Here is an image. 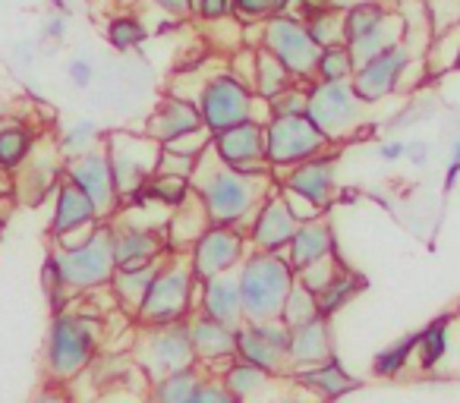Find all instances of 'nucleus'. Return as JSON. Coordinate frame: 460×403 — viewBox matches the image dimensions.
<instances>
[{
    "instance_id": "1",
    "label": "nucleus",
    "mask_w": 460,
    "mask_h": 403,
    "mask_svg": "<svg viewBox=\"0 0 460 403\" xmlns=\"http://www.w3.org/2000/svg\"><path fill=\"white\" fill-rule=\"evenodd\" d=\"M190 186L205 202L211 224H230L246 233L262 198L275 189V173H243L224 164L215 148H205L190 173Z\"/></svg>"
},
{
    "instance_id": "2",
    "label": "nucleus",
    "mask_w": 460,
    "mask_h": 403,
    "mask_svg": "<svg viewBox=\"0 0 460 403\" xmlns=\"http://www.w3.org/2000/svg\"><path fill=\"white\" fill-rule=\"evenodd\" d=\"M117 271L114 243H111V224L98 221L95 231L76 246H58L48 258V277L58 290L70 293H89L111 284Z\"/></svg>"
},
{
    "instance_id": "3",
    "label": "nucleus",
    "mask_w": 460,
    "mask_h": 403,
    "mask_svg": "<svg viewBox=\"0 0 460 403\" xmlns=\"http://www.w3.org/2000/svg\"><path fill=\"white\" fill-rule=\"evenodd\" d=\"M240 296H243L246 321L281 319L284 300L296 284V271L284 252H246L237 268Z\"/></svg>"
},
{
    "instance_id": "4",
    "label": "nucleus",
    "mask_w": 460,
    "mask_h": 403,
    "mask_svg": "<svg viewBox=\"0 0 460 403\" xmlns=\"http://www.w3.org/2000/svg\"><path fill=\"white\" fill-rule=\"evenodd\" d=\"M199 277L190 265V252H167L161 262L158 275H155L152 287H148L146 300H142L136 321L139 325H167V321H186L196 312L199 300Z\"/></svg>"
},
{
    "instance_id": "5",
    "label": "nucleus",
    "mask_w": 460,
    "mask_h": 403,
    "mask_svg": "<svg viewBox=\"0 0 460 403\" xmlns=\"http://www.w3.org/2000/svg\"><path fill=\"white\" fill-rule=\"evenodd\" d=\"M102 321L85 312H58L45 344V369L54 381H73L95 359Z\"/></svg>"
},
{
    "instance_id": "6",
    "label": "nucleus",
    "mask_w": 460,
    "mask_h": 403,
    "mask_svg": "<svg viewBox=\"0 0 460 403\" xmlns=\"http://www.w3.org/2000/svg\"><path fill=\"white\" fill-rule=\"evenodd\" d=\"M369 104L353 92L350 79L341 83H325L315 79L306 89V114L313 117L315 127L325 133L328 142H347L363 127V117Z\"/></svg>"
},
{
    "instance_id": "7",
    "label": "nucleus",
    "mask_w": 460,
    "mask_h": 403,
    "mask_svg": "<svg viewBox=\"0 0 460 403\" xmlns=\"http://www.w3.org/2000/svg\"><path fill=\"white\" fill-rule=\"evenodd\" d=\"M161 148L164 145L148 133H129V129H111V133H104V152L111 158L114 183L123 202L139 196L148 180L155 177Z\"/></svg>"
},
{
    "instance_id": "8",
    "label": "nucleus",
    "mask_w": 460,
    "mask_h": 403,
    "mask_svg": "<svg viewBox=\"0 0 460 403\" xmlns=\"http://www.w3.org/2000/svg\"><path fill=\"white\" fill-rule=\"evenodd\" d=\"M196 104H199V114H202L205 129H211V136L234 127V123L259 120L256 114L259 95L252 92L250 83H243V79L234 76L230 70L215 73V76L205 79V85L196 95Z\"/></svg>"
},
{
    "instance_id": "9",
    "label": "nucleus",
    "mask_w": 460,
    "mask_h": 403,
    "mask_svg": "<svg viewBox=\"0 0 460 403\" xmlns=\"http://www.w3.org/2000/svg\"><path fill=\"white\" fill-rule=\"evenodd\" d=\"M133 363L148 381H158L167 372H177L183 365L196 363L192 337L186 321H167V325H142V334L136 340Z\"/></svg>"
},
{
    "instance_id": "10",
    "label": "nucleus",
    "mask_w": 460,
    "mask_h": 403,
    "mask_svg": "<svg viewBox=\"0 0 460 403\" xmlns=\"http://www.w3.org/2000/svg\"><path fill=\"white\" fill-rule=\"evenodd\" d=\"M332 142L325 139L309 114H271L265 123V158L275 171L300 164L306 158L328 152Z\"/></svg>"
},
{
    "instance_id": "11",
    "label": "nucleus",
    "mask_w": 460,
    "mask_h": 403,
    "mask_svg": "<svg viewBox=\"0 0 460 403\" xmlns=\"http://www.w3.org/2000/svg\"><path fill=\"white\" fill-rule=\"evenodd\" d=\"M262 48L269 54H275L284 66L290 70V76L296 83H306L315 73V60H319V41L309 35L306 22L300 16L290 13H271L262 26Z\"/></svg>"
},
{
    "instance_id": "12",
    "label": "nucleus",
    "mask_w": 460,
    "mask_h": 403,
    "mask_svg": "<svg viewBox=\"0 0 460 403\" xmlns=\"http://www.w3.org/2000/svg\"><path fill=\"white\" fill-rule=\"evenodd\" d=\"M64 177L73 180V183H76L79 189H83L85 196L95 202L98 218H102V221L104 218L111 221L117 212H120L123 198H120V192H117L114 171H111V158H108V152H104V142L66 161Z\"/></svg>"
},
{
    "instance_id": "13",
    "label": "nucleus",
    "mask_w": 460,
    "mask_h": 403,
    "mask_svg": "<svg viewBox=\"0 0 460 403\" xmlns=\"http://www.w3.org/2000/svg\"><path fill=\"white\" fill-rule=\"evenodd\" d=\"M246 258V233L230 224H208L190 246V265L199 281H208L224 271H237Z\"/></svg>"
},
{
    "instance_id": "14",
    "label": "nucleus",
    "mask_w": 460,
    "mask_h": 403,
    "mask_svg": "<svg viewBox=\"0 0 460 403\" xmlns=\"http://www.w3.org/2000/svg\"><path fill=\"white\" fill-rule=\"evenodd\" d=\"M288 346H290V328L281 319L243 321L237 328V356L259 365V369L271 372V375L290 369Z\"/></svg>"
},
{
    "instance_id": "15",
    "label": "nucleus",
    "mask_w": 460,
    "mask_h": 403,
    "mask_svg": "<svg viewBox=\"0 0 460 403\" xmlns=\"http://www.w3.org/2000/svg\"><path fill=\"white\" fill-rule=\"evenodd\" d=\"M211 148L224 164L243 173H275L271 161L265 158V123L243 120L211 136Z\"/></svg>"
},
{
    "instance_id": "16",
    "label": "nucleus",
    "mask_w": 460,
    "mask_h": 403,
    "mask_svg": "<svg viewBox=\"0 0 460 403\" xmlns=\"http://www.w3.org/2000/svg\"><path fill=\"white\" fill-rule=\"evenodd\" d=\"M111 243H114L117 268H136L161 258L167 250V231L155 224H142L127 215H114L111 218Z\"/></svg>"
},
{
    "instance_id": "17",
    "label": "nucleus",
    "mask_w": 460,
    "mask_h": 403,
    "mask_svg": "<svg viewBox=\"0 0 460 403\" xmlns=\"http://www.w3.org/2000/svg\"><path fill=\"white\" fill-rule=\"evenodd\" d=\"M407 64H413V48H410L407 41H401V45L376 54L372 60H366V64H359L357 70H353V79H350L353 92L372 108V104L388 98L391 92L401 85V76H403V70H407Z\"/></svg>"
},
{
    "instance_id": "18",
    "label": "nucleus",
    "mask_w": 460,
    "mask_h": 403,
    "mask_svg": "<svg viewBox=\"0 0 460 403\" xmlns=\"http://www.w3.org/2000/svg\"><path fill=\"white\" fill-rule=\"evenodd\" d=\"M296 227H300V221L290 212L288 198L281 196V189H271L262 198V206L256 208L250 227H246V243H252V250L284 252L294 240Z\"/></svg>"
},
{
    "instance_id": "19",
    "label": "nucleus",
    "mask_w": 460,
    "mask_h": 403,
    "mask_svg": "<svg viewBox=\"0 0 460 403\" xmlns=\"http://www.w3.org/2000/svg\"><path fill=\"white\" fill-rule=\"evenodd\" d=\"M186 325H190L196 363L224 369L230 359H237V328L224 325V321L211 319V315L199 312V309L186 319Z\"/></svg>"
},
{
    "instance_id": "20",
    "label": "nucleus",
    "mask_w": 460,
    "mask_h": 403,
    "mask_svg": "<svg viewBox=\"0 0 460 403\" xmlns=\"http://www.w3.org/2000/svg\"><path fill=\"white\" fill-rule=\"evenodd\" d=\"M281 186L300 192L309 202H315L322 212H328L334 202V186H338V161L325 152L300 161V164L288 167V177L281 180Z\"/></svg>"
},
{
    "instance_id": "21",
    "label": "nucleus",
    "mask_w": 460,
    "mask_h": 403,
    "mask_svg": "<svg viewBox=\"0 0 460 403\" xmlns=\"http://www.w3.org/2000/svg\"><path fill=\"white\" fill-rule=\"evenodd\" d=\"M199 312L211 315V319L224 321L230 328H240L246 321L243 312V296H240L237 271H224L208 281H199Z\"/></svg>"
},
{
    "instance_id": "22",
    "label": "nucleus",
    "mask_w": 460,
    "mask_h": 403,
    "mask_svg": "<svg viewBox=\"0 0 460 403\" xmlns=\"http://www.w3.org/2000/svg\"><path fill=\"white\" fill-rule=\"evenodd\" d=\"M98 208L73 180L60 177V183L54 186V215H51V237H64L79 227L98 224Z\"/></svg>"
},
{
    "instance_id": "23",
    "label": "nucleus",
    "mask_w": 460,
    "mask_h": 403,
    "mask_svg": "<svg viewBox=\"0 0 460 403\" xmlns=\"http://www.w3.org/2000/svg\"><path fill=\"white\" fill-rule=\"evenodd\" d=\"M199 127H205L202 114H199V104L183 95H167L155 104L152 117H148V123H146V133L155 136V139L164 145V142L177 139V136L190 133V129H199Z\"/></svg>"
},
{
    "instance_id": "24",
    "label": "nucleus",
    "mask_w": 460,
    "mask_h": 403,
    "mask_svg": "<svg viewBox=\"0 0 460 403\" xmlns=\"http://www.w3.org/2000/svg\"><path fill=\"white\" fill-rule=\"evenodd\" d=\"M290 372L300 365H313L332 356V328H328L325 315H313V319L290 325Z\"/></svg>"
},
{
    "instance_id": "25",
    "label": "nucleus",
    "mask_w": 460,
    "mask_h": 403,
    "mask_svg": "<svg viewBox=\"0 0 460 403\" xmlns=\"http://www.w3.org/2000/svg\"><path fill=\"white\" fill-rule=\"evenodd\" d=\"M334 252V231L325 218H313V221H300L294 240L288 243L284 256L294 265V271L306 268V265L319 262V258L332 256Z\"/></svg>"
},
{
    "instance_id": "26",
    "label": "nucleus",
    "mask_w": 460,
    "mask_h": 403,
    "mask_svg": "<svg viewBox=\"0 0 460 403\" xmlns=\"http://www.w3.org/2000/svg\"><path fill=\"white\" fill-rule=\"evenodd\" d=\"M211 224L208 212H205V202L199 198V192L192 189L190 196L180 202L177 208L167 218V250L173 252H190V246L199 240V233Z\"/></svg>"
},
{
    "instance_id": "27",
    "label": "nucleus",
    "mask_w": 460,
    "mask_h": 403,
    "mask_svg": "<svg viewBox=\"0 0 460 403\" xmlns=\"http://www.w3.org/2000/svg\"><path fill=\"white\" fill-rule=\"evenodd\" d=\"M60 161H64V158H60L58 148H51V154H48L45 161H41V154L32 148V154H29V158L22 161L20 173H16V180H13L16 196L39 202L41 196L54 192V186L60 183V177H58V164H60Z\"/></svg>"
},
{
    "instance_id": "28",
    "label": "nucleus",
    "mask_w": 460,
    "mask_h": 403,
    "mask_svg": "<svg viewBox=\"0 0 460 403\" xmlns=\"http://www.w3.org/2000/svg\"><path fill=\"white\" fill-rule=\"evenodd\" d=\"M294 378L303 388H309L319 397H344L357 388V378H350V372L334 356L322 359V363H313V365H300V369H294Z\"/></svg>"
},
{
    "instance_id": "29",
    "label": "nucleus",
    "mask_w": 460,
    "mask_h": 403,
    "mask_svg": "<svg viewBox=\"0 0 460 403\" xmlns=\"http://www.w3.org/2000/svg\"><path fill=\"white\" fill-rule=\"evenodd\" d=\"M164 256L155 258V262L136 265V268H117L114 271V277H111V290H114L117 302H120L127 312H133V315L139 312L142 300H146V293H148V287H152V281H155V275H158Z\"/></svg>"
},
{
    "instance_id": "30",
    "label": "nucleus",
    "mask_w": 460,
    "mask_h": 403,
    "mask_svg": "<svg viewBox=\"0 0 460 403\" xmlns=\"http://www.w3.org/2000/svg\"><path fill=\"white\" fill-rule=\"evenodd\" d=\"M403 35H407V22H403V16H397L394 10H391L378 26H372L369 32L359 35V39L347 41V48H350V54H353V64L359 66V64H366V60L376 57V54L401 45Z\"/></svg>"
},
{
    "instance_id": "31",
    "label": "nucleus",
    "mask_w": 460,
    "mask_h": 403,
    "mask_svg": "<svg viewBox=\"0 0 460 403\" xmlns=\"http://www.w3.org/2000/svg\"><path fill=\"white\" fill-rule=\"evenodd\" d=\"M221 381L227 384V390L234 394V400H250V397H262L265 390L271 388L275 375L237 356V359H230V363L224 365Z\"/></svg>"
},
{
    "instance_id": "32",
    "label": "nucleus",
    "mask_w": 460,
    "mask_h": 403,
    "mask_svg": "<svg viewBox=\"0 0 460 403\" xmlns=\"http://www.w3.org/2000/svg\"><path fill=\"white\" fill-rule=\"evenodd\" d=\"M35 148V133L26 123L16 120H0V171H20L22 161L32 154Z\"/></svg>"
},
{
    "instance_id": "33",
    "label": "nucleus",
    "mask_w": 460,
    "mask_h": 403,
    "mask_svg": "<svg viewBox=\"0 0 460 403\" xmlns=\"http://www.w3.org/2000/svg\"><path fill=\"white\" fill-rule=\"evenodd\" d=\"M359 290H363V277L353 275L350 268H341L338 275L315 293V300H319V315H325V319L338 315L341 309H347L353 300H357Z\"/></svg>"
},
{
    "instance_id": "34",
    "label": "nucleus",
    "mask_w": 460,
    "mask_h": 403,
    "mask_svg": "<svg viewBox=\"0 0 460 403\" xmlns=\"http://www.w3.org/2000/svg\"><path fill=\"white\" fill-rule=\"evenodd\" d=\"M447 344H451V315H441V319L429 321L420 334H416V359H420L422 369H435V365L445 359Z\"/></svg>"
},
{
    "instance_id": "35",
    "label": "nucleus",
    "mask_w": 460,
    "mask_h": 403,
    "mask_svg": "<svg viewBox=\"0 0 460 403\" xmlns=\"http://www.w3.org/2000/svg\"><path fill=\"white\" fill-rule=\"evenodd\" d=\"M199 384H202V375H199V365L192 363L152 381V397L161 403H192V394H196Z\"/></svg>"
},
{
    "instance_id": "36",
    "label": "nucleus",
    "mask_w": 460,
    "mask_h": 403,
    "mask_svg": "<svg viewBox=\"0 0 460 403\" xmlns=\"http://www.w3.org/2000/svg\"><path fill=\"white\" fill-rule=\"evenodd\" d=\"M290 83H296V79L290 76L288 66H284L275 54H269L265 48H259L256 51V70H252V92H256L259 98H271L281 89H288Z\"/></svg>"
},
{
    "instance_id": "37",
    "label": "nucleus",
    "mask_w": 460,
    "mask_h": 403,
    "mask_svg": "<svg viewBox=\"0 0 460 403\" xmlns=\"http://www.w3.org/2000/svg\"><path fill=\"white\" fill-rule=\"evenodd\" d=\"M353 54L347 48V41H338V45H325L319 51V60H315V79H325V83H341V79H353Z\"/></svg>"
},
{
    "instance_id": "38",
    "label": "nucleus",
    "mask_w": 460,
    "mask_h": 403,
    "mask_svg": "<svg viewBox=\"0 0 460 403\" xmlns=\"http://www.w3.org/2000/svg\"><path fill=\"white\" fill-rule=\"evenodd\" d=\"M192 192V186H190V177H183V173H161V171H155V177L146 183V189H142V196H148V198H155L158 206H164V208H177L180 202H183L186 196Z\"/></svg>"
},
{
    "instance_id": "39",
    "label": "nucleus",
    "mask_w": 460,
    "mask_h": 403,
    "mask_svg": "<svg viewBox=\"0 0 460 403\" xmlns=\"http://www.w3.org/2000/svg\"><path fill=\"white\" fill-rule=\"evenodd\" d=\"M104 142V129L95 120H76L73 127L64 129V136L58 139V152L64 161L76 158V154L89 152V148L102 145Z\"/></svg>"
},
{
    "instance_id": "40",
    "label": "nucleus",
    "mask_w": 460,
    "mask_h": 403,
    "mask_svg": "<svg viewBox=\"0 0 460 403\" xmlns=\"http://www.w3.org/2000/svg\"><path fill=\"white\" fill-rule=\"evenodd\" d=\"M391 10L385 7L382 0H357L353 7L344 10V41H353V39H359V35H366Z\"/></svg>"
},
{
    "instance_id": "41",
    "label": "nucleus",
    "mask_w": 460,
    "mask_h": 403,
    "mask_svg": "<svg viewBox=\"0 0 460 403\" xmlns=\"http://www.w3.org/2000/svg\"><path fill=\"white\" fill-rule=\"evenodd\" d=\"M413 356H416V334H407V337L388 344L382 353H376L372 372H376L378 378H397L403 369H407Z\"/></svg>"
},
{
    "instance_id": "42",
    "label": "nucleus",
    "mask_w": 460,
    "mask_h": 403,
    "mask_svg": "<svg viewBox=\"0 0 460 403\" xmlns=\"http://www.w3.org/2000/svg\"><path fill=\"white\" fill-rule=\"evenodd\" d=\"M303 22H306L309 35H313L315 41H319V48L325 45H338V41H344V13L334 7H315L313 13L300 16Z\"/></svg>"
},
{
    "instance_id": "43",
    "label": "nucleus",
    "mask_w": 460,
    "mask_h": 403,
    "mask_svg": "<svg viewBox=\"0 0 460 403\" xmlns=\"http://www.w3.org/2000/svg\"><path fill=\"white\" fill-rule=\"evenodd\" d=\"M313 315H319V300H315V293L306 287V284L296 281L294 287H290L288 300H284L281 321L290 328V325H300V321L313 319Z\"/></svg>"
},
{
    "instance_id": "44",
    "label": "nucleus",
    "mask_w": 460,
    "mask_h": 403,
    "mask_svg": "<svg viewBox=\"0 0 460 403\" xmlns=\"http://www.w3.org/2000/svg\"><path fill=\"white\" fill-rule=\"evenodd\" d=\"M146 39H148V29L142 26V20H136V16L127 13L108 22V41L117 51H136Z\"/></svg>"
},
{
    "instance_id": "45",
    "label": "nucleus",
    "mask_w": 460,
    "mask_h": 403,
    "mask_svg": "<svg viewBox=\"0 0 460 403\" xmlns=\"http://www.w3.org/2000/svg\"><path fill=\"white\" fill-rule=\"evenodd\" d=\"M341 268H344V265H341L338 256L332 252V256L319 258V262H313V265H306V268L296 271V281H303L309 290H313V293H319V290L325 287V284L332 281V277L338 275Z\"/></svg>"
},
{
    "instance_id": "46",
    "label": "nucleus",
    "mask_w": 460,
    "mask_h": 403,
    "mask_svg": "<svg viewBox=\"0 0 460 403\" xmlns=\"http://www.w3.org/2000/svg\"><path fill=\"white\" fill-rule=\"evenodd\" d=\"M265 101H269L271 114H306V89H303V83H290L288 89L265 98Z\"/></svg>"
},
{
    "instance_id": "47",
    "label": "nucleus",
    "mask_w": 460,
    "mask_h": 403,
    "mask_svg": "<svg viewBox=\"0 0 460 403\" xmlns=\"http://www.w3.org/2000/svg\"><path fill=\"white\" fill-rule=\"evenodd\" d=\"M211 145V129L199 127V129H190V133L177 136V139L164 142L167 152H177V154H186V158H199L205 148Z\"/></svg>"
},
{
    "instance_id": "48",
    "label": "nucleus",
    "mask_w": 460,
    "mask_h": 403,
    "mask_svg": "<svg viewBox=\"0 0 460 403\" xmlns=\"http://www.w3.org/2000/svg\"><path fill=\"white\" fill-rule=\"evenodd\" d=\"M192 403H234V394L227 390V384L221 378H202V384L192 394Z\"/></svg>"
},
{
    "instance_id": "49",
    "label": "nucleus",
    "mask_w": 460,
    "mask_h": 403,
    "mask_svg": "<svg viewBox=\"0 0 460 403\" xmlns=\"http://www.w3.org/2000/svg\"><path fill=\"white\" fill-rule=\"evenodd\" d=\"M234 13L243 22H256V20H269L275 13V0H234Z\"/></svg>"
},
{
    "instance_id": "50",
    "label": "nucleus",
    "mask_w": 460,
    "mask_h": 403,
    "mask_svg": "<svg viewBox=\"0 0 460 403\" xmlns=\"http://www.w3.org/2000/svg\"><path fill=\"white\" fill-rule=\"evenodd\" d=\"M278 189H281V196L288 198V206H290V212L296 215V221H313V218H322V215H325L315 202H309V198L300 196V192L284 189V186H278Z\"/></svg>"
},
{
    "instance_id": "51",
    "label": "nucleus",
    "mask_w": 460,
    "mask_h": 403,
    "mask_svg": "<svg viewBox=\"0 0 460 403\" xmlns=\"http://www.w3.org/2000/svg\"><path fill=\"white\" fill-rule=\"evenodd\" d=\"M192 13L199 20H227L234 13V0H192Z\"/></svg>"
},
{
    "instance_id": "52",
    "label": "nucleus",
    "mask_w": 460,
    "mask_h": 403,
    "mask_svg": "<svg viewBox=\"0 0 460 403\" xmlns=\"http://www.w3.org/2000/svg\"><path fill=\"white\" fill-rule=\"evenodd\" d=\"M92 76H95V70H92V60L76 57V60H70V64H66V79H70V85H76V89H89Z\"/></svg>"
},
{
    "instance_id": "53",
    "label": "nucleus",
    "mask_w": 460,
    "mask_h": 403,
    "mask_svg": "<svg viewBox=\"0 0 460 403\" xmlns=\"http://www.w3.org/2000/svg\"><path fill=\"white\" fill-rule=\"evenodd\" d=\"M457 180H460V139H454L451 152H447V167H445V192H451Z\"/></svg>"
},
{
    "instance_id": "54",
    "label": "nucleus",
    "mask_w": 460,
    "mask_h": 403,
    "mask_svg": "<svg viewBox=\"0 0 460 403\" xmlns=\"http://www.w3.org/2000/svg\"><path fill=\"white\" fill-rule=\"evenodd\" d=\"M152 7H158L161 13L173 16V20H186L192 13V0H152Z\"/></svg>"
},
{
    "instance_id": "55",
    "label": "nucleus",
    "mask_w": 460,
    "mask_h": 403,
    "mask_svg": "<svg viewBox=\"0 0 460 403\" xmlns=\"http://www.w3.org/2000/svg\"><path fill=\"white\" fill-rule=\"evenodd\" d=\"M403 158H407L413 167H426L429 158H432V152H429V142H422V139L407 142V154H403Z\"/></svg>"
},
{
    "instance_id": "56",
    "label": "nucleus",
    "mask_w": 460,
    "mask_h": 403,
    "mask_svg": "<svg viewBox=\"0 0 460 403\" xmlns=\"http://www.w3.org/2000/svg\"><path fill=\"white\" fill-rule=\"evenodd\" d=\"M41 35H45L48 41H64V35H66V20L64 16H48L45 20V29H41Z\"/></svg>"
},
{
    "instance_id": "57",
    "label": "nucleus",
    "mask_w": 460,
    "mask_h": 403,
    "mask_svg": "<svg viewBox=\"0 0 460 403\" xmlns=\"http://www.w3.org/2000/svg\"><path fill=\"white\" fill-rule=\"evenodd\" d=\"M407 154V142L403 139H391V142H382L378 145V158L382 161H401Z\"/></svg>"
},
{
    "instance_id": "58",
    "label": "nucleus",
    "mask_w": 460,
    "mask_h": 403,
    "mask_svg": "<svg viewBox=\"0 0 460 403\" xmlns=\"http://www.w3.org/2000/svg\"><path fill=\"white\" fill-rule=\"evenodd\" d=\"M328 7H334V10H341V13H344L347 7H353V4H357V0H325Z\"/></svg>"
},
{
    "instance_id": "59",
    "label": "nucleus",
    "mask_w": 460,
    "mask_h": 403,
    "mask_svg": "<svg viewBox=\"0 0 460 403\" xmlns=\"http://www.w3.org/2000/svg\"><path fill=\"white\" fill-rule=\"evenodd\" d=\"M294 4H296V0H275V13H288Z\"/></svg>"
},
{
    "instance_id": "60",
    "label": "nucleus",
    "mask_w": 460,
    "mask_h": 403,
    "mask_svg": "<svg viewBox=\"0 0 460 403\" xmlns=\"http://www.w3.org/2000/svg\"><path fill=\"white\" fill-rule=\"evenodd\" d=\"M454 70H460V41H457V51H454V60H451Z\"/></svg>"
},
{
    "instance_id": "61",
    "label": "nucleus",
    "mask_w": 460,
    "mask_h": 403,
    "mask_svg": "<svg viewBox=\"0 0 460 403\" xmlns=\"http://www.w3.org/2000/svg\"><path fill=\"white\" fill-rule=\"evenodd\" d=\"M7 218V202H4V196H0V221Z\"/></svg>"
},
{
    "instance_id": "62",
    "label": "nucleus",
    "mask_w": 460,
    "mask_h": 403,
    "mask_svg": "<svg viewBox=\"0 0 460 403\" xmlns=\"http://www.w3.org/2000/svg\"><path fill=\"white\" fill-rule=\"evenodd\" d=\"M7 110H10V108H7V104L0 101V120H4V117H7Z\"/></svg>"
}]
</instances>
